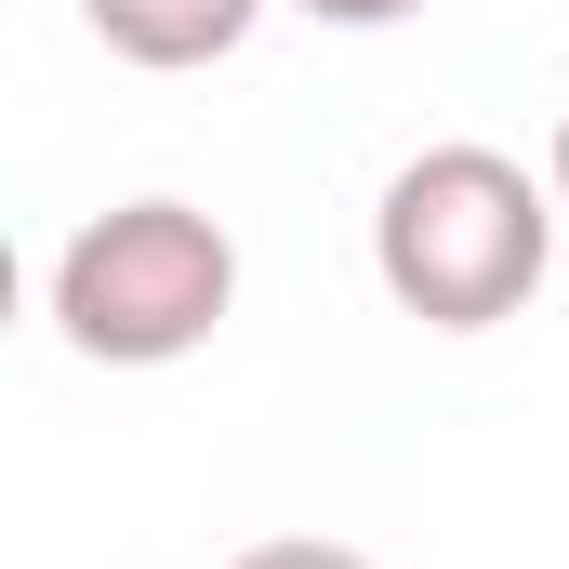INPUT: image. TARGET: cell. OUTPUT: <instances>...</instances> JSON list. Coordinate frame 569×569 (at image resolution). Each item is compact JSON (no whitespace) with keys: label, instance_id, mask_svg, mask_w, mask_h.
Here are the masks:
<instances>
[{"label":"cell","instance_id":"obj_1","mask_svg":"<svg viewBox=\"0 0 569 569\" xmlns=\"http://www.w3.org/2000/svg\"><path fill=\"white\" fill-rule=\"evenodd\" d=\"M557 226H569L557 172H530L503 146H425L371 199V279L425 331H503L557 266Z\"/></svg>","mask_w":569,"mask_h":569},{"label":"cell","instance_id":"obj_2","mask_svg":"<svg viewBox=\"0 0 569 569\" xmlns=\"http://www.w3.org/2000/svg\"><path fill=\"white\" fill-rule=\"evenodd\" d=\"M239 318V239L199 199H120L53 252V331L93 371H172Z\"/></svg>","mask_w":569,"mask_h":569},{"label":"cell","instance_id":"obj_5","mask_svg":"<svg viewBox=\"0 0 569 569\" xmlns=\"http://www.w3.org/2000/svg\"><path fill=\"white\" fill-rule=\"evenodd\" d=\"M291 13H318V27H411L425 0H291Z\"/></svg>","mask_w":569,"mask_h":569},{"label":"cell","instance_id":"obj_3","mask_svg":"<svg viewBox=\"0 0 569 569\" xmlns=\"http://www.w3.org/2000/svg\"><path fill=\"white\" fill-rule=\"evenodd\" d=\"M80 13H93V40H107L120 67H159V80L226 67V53L266 27V0H80Z\"/></svg>","mask_w":569,"mask_h":569},{"label":"cell","instance_id":"obj_6","mask_svg":"<svg viewBox=\"0 0 569 569\" xmlns=\"http://www.w3.org/2000/svg\"><path fill=\"white\" fill-rule=\"evenodd\" d=\"M543 172H557V212H569V120H557V159H543Z\"/></svg>","mask_w":569,"mask_h":569},{"label":"cell","instance_id":"obj_4","mask_svg":"<svg viewBox=\"0 0 569 569\" xmlns=\"http://www.w3.org/2000/svg\"><path fill=\"white\" fill-rule=\"evenodd\" d=\"M226 569H371L358 543H318V530H279V543H239Z\"/></svg>","mask_w":569,"mask_h":569}]
</instances>
